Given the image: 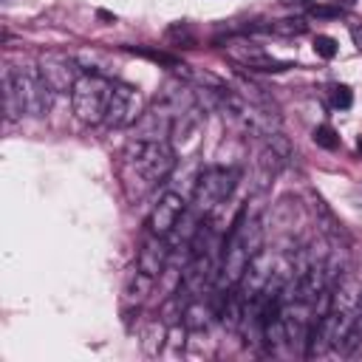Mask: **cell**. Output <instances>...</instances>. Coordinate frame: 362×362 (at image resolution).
Masks as SVG:
<instances>
[{"instance_id":"1","label":"cell","mask_w":362,"mask_h":362,"mask_svg":"<svg viewBox=\"0 0 362 362\" xmlns=\"http://www.w3.org/2000/svg\"><path fill=\"white\" fill-rule=\"evenodd\" d=\"M175 167V150L170 139L158 136H136L127 141L124 156H122V175H124V189L130 198L147 195L156 184H161Z\"/></svg>"},{"instance_id":"2","label":"cell","mask_w":362,"mask_h":362,"mask_svg":"<svg viewBox=\"0 0 362 362\" xmlns=\"http://www.w3.org/2000/svg\"><path fill=\"white\" fill-rule=\"evenodd\" d=\"M3 82L14 90V99L25 116H45L54 102L51 85L42 79L40 68L31 65H14L3 71Z\"/></svg>"},{"instance_id":"3","label":"cell","mask_w":362,"mask_h":362,"mask_svg":"<svg viewBox=\"0 0 362 362\" xmlns=\"http://www.w3.org/2000/svg\"><path fill=\"white\" fill-rule=\"evenodd\" d=\"M113 85L110 79L99 76V74H82L71 90V105L74 113L82 124H102L107 116V105L113 96Z\"/></svg>"},{"instance_id":"4","label":"cell","mask_w":362,"mask_h":362,"mask_svg":"<svg viewBox=\"0 0 362 362\" xmlns=\"http://www.w3.org/2000/svg\"><path fill=\"white\" fill-rule=\"evenodd\" d=\"M238 184V170L232 167H206L198 173L192 187V209L198 215H212L218 204H223Z\"/></svg>"},{"instance_id":"5","label":"cell","mask_w":362,"mask_h":362,"mask_svg":"<svg viewBox=\"0 0 362 362\" xmlns=\"http://www.w3.org/2000/svg\"><path fill=\"white\" fill-rule=\"evenodd\" d=\"M144 110V99L136 88L130 85H122L116 82L113 85V96H110V105H107V116H105V124L107 127H130L139 122Z\"/></svg>"},{"instance_id":"6","label":"cell","mask_w":362,"mask_h":362,"mask_svg":"<svg viewBox=\"0 0 362 362\" xmlns=\"http://www.w3.org/2000/svg\"><path fill=\"white\" fill-rule=\"evenodd\" d=\"M37 68H40L42 79L51 85L54 93L74 90V85L79 79V65L71 57H65V54H54V51L51 54H42L40 62H37Z\"/></svg>"},{"instance_id":"7","label":"cell","mask_w":362,"mask_h":362,"mask_svg":"<svg viewBox=\"0 0 362 362\" xmlns=\"http://www.w3.org/2000/svg\"><path fill=\"white\" fill-rule=\"evenodd\" d=\"M184 212H187V201H184V195H181V192H164V195L153 204V209H150L147 229L156 232V235H164V238H167V235L175 229V223L184 218Z\"/></svg>"},{"instance_id":"8","label":"cell","mask_w":362,"mask_h":362,"mask_svg":"<svg viewBox=\"0 0 362 362\" xmlns=\"http://www.w3.org/2000/svg\"><path fill=\"white\" fill-rule=\"evenodd\" d=\"M223 48H226V54H229L238 65H243V68H249V71H283V68H286V65L277 62L272 54H266L257 42L243 40V37L229 40Z\"/></svg>"},{"instance_id":"9","label":"cell","mask_w":362,"mask_h":362,"mask_svg":"<svg viewBox=\"0 0 362 362\" xmlns=\"http://www.w3.org/2000/svg\"><path fill=\"white\" fill-rule=\"evenodd\" d=\"M170 255H173L170 240H167L164 235L150 232V235L141 240V249H139V257H136L139 272L150 274L153 280H156V277H161V272H164V269H167V263H170Z\"/></svg>"},{"instance_id":"10","label":"cell","mask_w":362,"mask_h":362,"mask_svg":"<svg viewBox=\"0 0 362 362\" xmlns=\"http://www.w3.org/2000/svg\"><path fill=\"white\" fill-rule=\"evenodd\" d=\"M235 90H238L243 99H249L252 105H260V107H266V110H277L274 102H272V96H269L260 85H255V82H249V79H243V76H235Z\"/></svg>"},{"instance_id":"11","label":"cell","mask_w":362,"mask_h":362,"mask_svg":"<svg viewBox=\"0 0 362 362\" xmlns=\"http://www.w3.org/2000/svg\"><path fill=\"white\" fill-rule=\"evenodd\" d=\"M269 31H274V34H283V37H297V34H303V31H305V20H300V17L274 20V23L269 25Z\"/></svg>"},{"instance_id":"12","label":"cell","mask_w":362,"mask_h":362,"mask_svg":"<svg viewBox=\"0 0 362 362\" xmlns=\"http://www.w3.org/2000/svg\"><path fill=\"white\" fill-rule=\"evenodd\" d=\"M311 139H314L317 147H325V150H334V147L339 144V136H337V130H334L331 124H320V127H314Z\"/></svg>"},{"instance_id":"13","label":"cell","mask_w":362,"mask_h":362,"mask_svg":"<svg viewBox=\"0 0 362 362\" xmlns=\"http://www.w3.org/2000/svg\"><path fill=\"white\" fill-rule=\"evenodd\" d=\"M331 105L339 107V110H348V107L354 105L351 88H348V85H334V88H331Z\"/></svg>"},{"instance_id":"14","label":"cell","mask_w":362,"mask_h":362,"mask_svg":"<svg viewBox=\"0 0 362 362\" xmlns=\"http://www.w3.org/2000/svg\"><path fill=\"white\" fill-rule=\"evenodd\" d=\"M314 51H317V57L331 59V57L337 54V40L328 37V34H317V37H314Z\"/></svg>"},{"instance_id":"15","label":"cell","mask_w":362,"mask_h":362,"mask_svg":"<svg viewBox=\"0 0 362 362\" xmlns=\"http://www.w3.org/2000/svg\"><path fill=\"white\" fill-rule=\"evenodd\" d=\"M314 17H339V8H328V6H314L311 8Z\"/></svg>"},{"instance_id":"16","label":"cell","mask_w":362,"mask_h":362,"mask_svg":"<svg viewBox=\"0 0 362 362\" xmlns=\"http://www.w3.org/2000/svg\"><path fill=\"white\" fill-rule=\"evenodd\" d=\"M351 40H354V45L362 51V25H354V28H351Z\"/></svg>"},{"instance_id":"17","label":"cell","mask_w":362,"mask_h":362,"mask_svg":"<svg viewBox=\"0 0 362 362\" xmlns=\"http://www.w3.org/2000/svg\"><path fill=\"white\" fill-rule=\"evenodd\" d=\"M356 150H359V156H362V139H359V144H356Z\"/></svg>"}]
</instances>
